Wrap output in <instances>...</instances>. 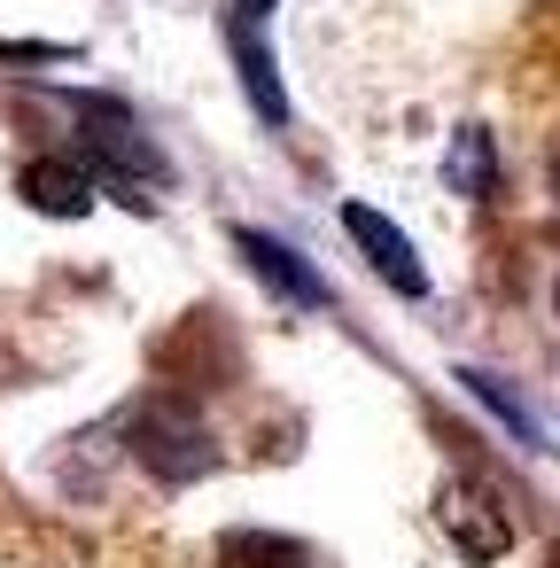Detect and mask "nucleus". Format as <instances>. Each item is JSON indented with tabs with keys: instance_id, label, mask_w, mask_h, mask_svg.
Here are the masks:
<instances>
[{
	"instance_id": "f257e3e1",
	"label": "nucleus",
	"mask_w": 560,
	"mask_h": 568,
	"mask_svg": "<svg viewBox=\"0 0 560 568\" xmlns=\"http://www.w3.org/2000/svg\"><path fill=\"white\" fill-rule=\"evenodd\" d=\"M343 234L366 250V265L381 273V288H397V296H428V265H420V250L397 234V219H381L374 203H343Z\"/></svg>"
},
{
	"instance_id": "f03ea898",
	"label": "nucleus",
	"mask_w": 560,
	"mask_h": 568,
	"mask_svg": "<svg viewBox=\"0 0 560 568\" xmlns=\"http://www.w3.org/2000/svg\"><path fill=\"white\" fill-rule=\"evenodd\" d=\"M133 444H141V459H149L164 483H195V475L211 467V428L187 420V413H164V405H149V413L133 420Z\"/></svg>"
},
{
	"instance_id": "7ed1b4c3",
	"label": "nucleus",
	"mask_w": 560,
	"mask_h": 568,
	"mask_svg": "<svg viewBox=\"0 0 560 568\" xmlns=\"http://www.w3.org/2000/svg\"><path fill=\"white\" fill-rule=\"evenodd\" d=\"M79 133H86L94 156H110V164L133 172V180H156V172H164V156L149 149V133H141L118 102H79Z\"/></svg>"
},
{
	"instance_id": "20e7f679",
	"label": "nucleus",
	"mask_w": 560,
	"mask_h": 568,
	"mask_svg": "<svg viewBox=\"0 0 560 568\" xmlns=\"http://www.w3.org/2000/svg\"><path fill=\"white\" fill-rule=\"evenodd\" d=\"M234 250L250 257V273L265 281V288H281L288 304H304V312H319L327 304V281L288 250V242H273V234H257V226H234Z\"/></svg>"
},
{
	"instance_id": "39448f33",
	"label": "nucleus",
	"mask_w": 560,
	"mask_h": 568,
	"mask_svg": "<svg viewBox=\"0 0 560 568\" xmlns=\"http://www.w3.org/2000/svg\"><path fill=\"white\" fill-rule=\"evenodd\" d=\"M24 203L48 211V219H86V211H94V180H86L79 164H55V156H48V164L24 172Z\"/></svg>"
},
{
	"instance_id": "423d86ee",
	"label": "nucleus",
	"mask_w": 560,
	"mask_h": 568,
	"mask_svg": "<svg viewBox=\"0 0 560 568\" xmlns=\"http://www.w3.org/2000/svg\"><path fill=\"white\" fill-rule=\"evenodd\" d=\"M234 63H242V79H250V102H257V118H265V125H288L281 71L265 63V48H257V32H250V24H234Z\"/></svg>"
},
{
	"instance_id": "0eeeda50",
	"label": "nucleus",
	"mask_w": 560,
	"mask_h": 568,
	"mask_svg": "<svg viewBox=\"0 0 560 568\" xmlns=\"http://www.w3.org/2000/svg\"><path fill=\"white\" fill-rule=\"evenodd\" d=\"M444 180H451V195H490V133H482V125H467V133L451 141Z\"/></svg>"
},
{
	"instance_id": "6e6552de",
	"label": "nucleus",
	"mask_w": 560,
	"mask_h": 568,
	"mask_svg": "<svg viewBox=\"0 0 560 568\" xmlns=\"http://www.w3.org/2000/svg\"><path fill=\"white\" fill-rule=\"evenodd\" d=\"M467 389H475V397H490V405H498V413H506V428H513V436H529V444H544V428H537V420H529V405H521V397H513V389H498V382H490V374H467Z\"/></svg>"
},
{
	"instance_id": "1a4fd4ad",
	"label": "nucleus",
	"mask_w": 560,
	"mask_h": 568,
	"mask_svg": "<svg viewBox=\"0 0 560 568\" xmlns=\"http://www.w3.org/2000/svg\"><path fill=\"white\" fill-rule=\"evenodd\" d=\"M265 17H273V0H234V24H250V32H257Z\"/></svg>"
}]
</instances>
